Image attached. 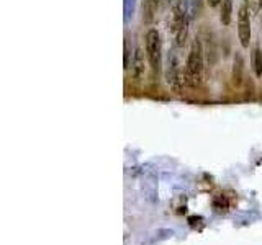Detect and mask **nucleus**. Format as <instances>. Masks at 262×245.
<instances>
[{
	"mask_svg": "<svg viewBox=\"0 0 262 245\" xmlns=\"http://www.w3.org/2000/svg\"><path fill=\"white\" fill-rule=\"evenodd\" d=\"M202 75H203V47L200 39H194L189 49L184 82L190 87H198L202 83Z\"/></svg>",
	"mask_w": 262,
	"mask_h": 245,
	"instance_id": "nucleus-1",
	"label": "nucleus"
},
{
	"mask_svg": "<svg viewBox=\"0 0 262 245\" xmlns=\"http://www.w3.org/2000/svg\"><path fill=\"white\" fill-rule=\"evenodd\" d=\"M172 33H174L176 46L184 47L189 36V13L185 0L172 2Z\"/></svg>",
	"mask_w": 262,
	"mask_h": 245,
	"instance_id": "nucleus-2",
	"label": "nucleus"
},
{
	"mask_svg": "<svg viewBox=\"0 0 262 245\" xmlns=\"http://www.w3.org/2000/svg\"><path fill=\"white\" fill-rule=\"evenodd\" d=\"M146 58L151 69L159 74L162 64V39L156 28H149L146 31Z\"/></svg>",
	"mask_w": 262,
	"mask_h": 245,
	"instance_id": "nucleus-3",
	"label": "nucleus"
},
{
	"mask_svg": "<svg viewBox=\"0 0 262 245\" xmlns=\"http://www.w3.org/2000/svg\"><path fill=\"white\" fill-rule=\"evenodd\" d=\"M238 36L243 47H249L251 43V13L243 5L238 12Z\"/></svg>",
	"mask_w": 262,
	"mask_h": 245,
	"instance_id": "nucleus-4",
	"label": "nucleus"
},
{
	"mask_svg": "<svg viewBox=\"0 0 262 245\" xmlns=\"http://www.w3.org/2000/svg\"><path fill=\"white\" fill-rule=\"evenodd\" d=\"M161 0H143V22L151 25L156 20Z\"/></svg>",
	"mask_w": 262,
	"mask_h": 245,
	"instance_id": "nucleus-5",
	"label": "nucleus"
},
{
	"mask_svg": "<svg viewBox=\"0 0 262 245\" xmlns=\"http://www.w3.org/2000/svg\"><path fill=\"white\" fill-rule=\"evenodd\" d=\"M131 72L136 80H141V77L144 75V53L143 49L138 46L135 49V56H133V67H131Z\"/></svg>",
	"mask_w": 262,
	"mask_h": 245,
	"instance_id": "nucleus-6",
	"label": "nucleus"
},
{
	"mask_svg": "<svg viewBox=\"0 0 262 245\" xmlns=\"http://www.w3.org/2000/svg\"><path fill=\"white\" fill-rule=\"evenodd\" d=\"M231 17H233V0H223L222 10H220V22L225 26H228L231 23Z\"/></svg>",
	"mask_w": 262,
	"mask_h": 245,
	"instance_id": "nucleus-7",
	"label": "nucleus"
},
{
	"mask_svg": "<svg viewBox=\"0 0 262 245\" xmlns=\"http://www.w3.org/2000/svg\"><path fill=\"white\" fill-rule=\"evenodd\" d=\"M251 64H252V69H254V74H256V77H262V49L259 46L252 47Z\"/></svg>",
	"mask_w": 262,
	"mask_h": 245,
	"instance_id": "nucleus-8",
	"label": "nucleus"
},
{
	"mask_svg": "<svg viewBox=\"0 0 262 245\" xmlns=\"http://www.w3.org/2000/svg\"><path fill=\"white\" fill-rule=\"evenodd\" d=\"M179 67H177V62H176V58L174 56H169V74H167V80L172 87H179V83H181V79H179Z\"/></svg>",
	"mask_w": 262,
	"mask_h": 245,
	"instance_id": "nucleus-9",
	"label": "nucleus"
},
{
	"mask_svg": "<svg viewBox=\"0 0 262 245\" xmlns=\"http://www.w3.org/2000/svg\"><path fill=\"white\" fill-rule=\"evenodd\" d=\"M244 5H246V9L249 10L251 17H252L262 9V0H244Z\"/></svg>",
	"mask_w": 262,
	"mask_h": 245,
	"instance_id": "nucleus-10",
	"label": "nucleus"
},
{
	"mask_svg": "<svg viewBox=\"0 0 262 245\" xmlns=\"http://www.w3.org/2000/svg\"><path fill=\"white\" fill-rule=\"evenodd\" d=\"M129 66V47H128V41H125V69Z\"/></svg>",
	"mask_w": 262,
	"mask_h": 245,
	"instance_id": "nucleus-11",
	"label": "nucleus"
},
{
	"mask_svg": "<svg viewBox=\"0 0 262 245\" xmlns=\"http://www.w3.org/2000/svg\"><path fill=\"white\" fill-rule=\"evenodd\" d=\"M206 2H208L210 7H218V5H222L223 0H206Z\"/></svg>",
	"mask_w": 262,
	"mask_h": 245,
	"instance_id": "nucleus-12",
	"label": "nucleus"
}]
</instances>
